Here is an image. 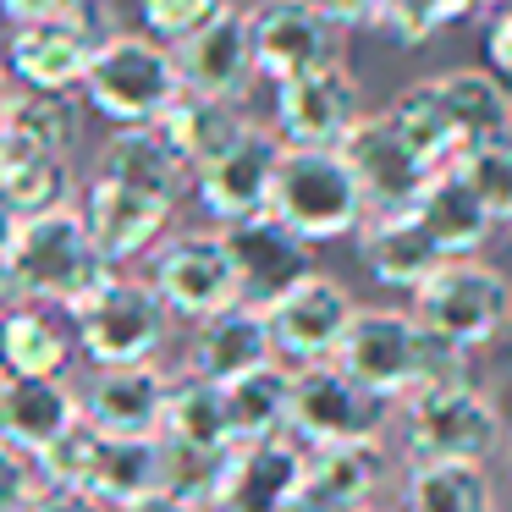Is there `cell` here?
<instances>
[{
	"label": "cell",
	"instance_id": "obj_1",
	"mask_svg": "<svg viewBox=\"0 0 512 512\" xmlns=\"http://www.w3.org/2000/svg\"><path fill=\"white\" fill-rule=\"evenodd\" d=\"M331 364L347 369V375L364 391H375L380 402H402L419 386H430V380L463 375L468 358L452 353V347H441L402 309H358Z\"/></svg>",
	"mask_w": 512,
	"mask_h": 512
},
{
	"label": "cell",
	"instance_id": "obj_2",
	"mask_svg": "<svg viewBox=\"0 0 512 512\" xmlns=\"http://www.w3.org/2000/svg\"><path fill=\"white\" fill-rule=\"evenodd\" d=\"M6 265H12V276H17L28 303H45V309H61V314L89 303L116 276V265L94 248L78 204H61V210L17 221Z\"/></svg>",
	"mask_w": 512,
	"mask_h": 512
},
{
	"label": "cell",
	"instance_id": "obj_3",
	"mask_svg": "<svg viewBox=\"0 0 512 512\" xmlns=\"http://www.w3.org/2000/svg\"><path fill=\"white\" fill-rule=\"evenodd\" d=\"M507 441V419L463 375H446L402 397V452L408 463H485Z\"/></svg>",
	"mask_w": 512,
	"mask_h": 512
},
{
	"label": "cell",
	"instance_id": "obj_4",
	"mask_svg": "<svg viewBox=\"0 0 512 512\" xmlns=\"http://www.w3.org/2000/svg\"><path fill=\"white\" fill-rule=\"evenodd\" d=\"M177 94L182 78L177 61H171V45L133 34V28H116L94 56L89 78H83V105L111 127H155Z\"/></svg>",
	"mask_w": 512,
	"mask_h": 512
},
{
	"label": "cell",
	"instance_id": "obj_5",
	"mask_svg": "<svg viewBox=\"0 0 512 512\" xmlns=\"http://www.w3.org/2000/svg\"><path fill=\"white\" fill-rule=\"evenodd\" d=\"M413 320L452 353H479L512 325V281L485 259H446L419 292H413Z\"/></svg>",
	"mask_w": 512,
	"mask_h": 512
},
{
	"label": "cell",
	"instance_id": "obj_6",
	"mask_svg": "<svg viewBox=\"0 0 512 512\" xmlns=\"http://www.w3.org/2000/svg\"><path fill=\"white\" fill-rule=\"evenodd\" d=\"M270 215L314 248V243H336V237H358L369 210L342 149H281Z\"/></svg>",
	"mask_w": 512,
	"mask_h": 512
},
{
	"label": "cell",
	"instance_id": "obj_7",
	"mask_svg": "<svg viewBox=\"0 0 512 512\" xmlns=\"http://www.w3.org/2000/svg\"><path fill=\"white\" fill-rule=\"evenodd\" d=\"M171 309L155 298L144 276H127L116 270L89 303L72 309V342L89 358V369L105 364H160L171 342Z\"/></svg>",
	"mask_w": 512,
	"mask_h": 512
},
{
	"label": "cell",
	"instance_id": "obj_8",
	"mask_svg": "<svg viewBox=\"0 0 512 512\" xmlns=\"http://www.w3.org/2000/svg\"><path fill=\"white\" fill-rule=\"evenodd\" d=\"M111 34L116 28L100 0H83L72 12L39 17V23H17L6 34V72H12V83H23L34 94H72L83 89L94 56Z\"/></svg>",
	"mask_w": 512,
	"mask_h": 512
},
{
	"label": "cell",
	"instance_id": "obj_9",
	"mask_svg": "<svg viewBox=\"0 0 512 512\" xmlns=\"http://www.w3.org/2000/svg\"><path fill=\"white\" fill-rule=\"evenodd\" d=\"M144 281L155 287V298L171 309V320H210V314L243 303V287H237V265L232 248H226L221 226L215 232H171L155 243L149 254Z\"/></svg>",
	"mask_w": 512,
	"mask_h": 512
},
{
	"label": "cell",
	"instance_id": "obj_10",
	"mask_svg": "<svg viewBox=\"0 0 512 512\" xmlns=\"http://www.w3.org/2000/svg\"><path fill=\"white\" fill-rule=\"evenodd\" d=\"M386 413H391V402L364 391L347 369H336V364L292 369L287 435L303 452H320V446H375L380 430H386Z\"/></svg>",
	"mask_w": 512,
	"mask_h": 512
},
{
	"label": "cell",
	"instance_id": "obj_11",
	"mask_svg": "<svg viewBox=\"0 0 512 512\" xmlns=\"http://www.w3.org/2000/svg\"><path fill=\"white\" fill-rule=\"evenodd\" d=\"M353 314H358L353 292H347L336 276L309 270L298 287H287L276 303H265L276 364H287V369L331 364L336 347H342V336H347V325H353Z\"/></svg>",
	"mask_w": 512,
	"mask_h": 512
},
{
	"label": "cell",
	"instance_id": "obj_12",
	"mask_svg": "<svg viewBox=\"0 0 512 512\" xmlns=\"http://www.w3.org/2000/svg\"><path fill=\"white\" fill-rule=\"evenodd\" d=\"M358 122H364V89H358V78L342 61L320 72H303L292 83H276L270 133L287 149H342V138Z\"/></svg>",
	"mask_w": 512,
	"mask_h": 512
},
{
	"label": "cell",
	"instance_id": "obj_13",
	"mask_svg": "<svg viewBox=\"0 0 512 512\" xmlns=\"http://www.w3.org/2000/svg\"><path fill=\"white\" fill-rule=\"evenodd\" d=\"M248 45L254 67L270 83H292L342 61V28H331L309 0H254L248 6Z\"/></svg>",
	"mask_w": 512,
	"mask_h": 512
},
{
	"label": "cell",
	"instance_id": "obj_14",
	"mask_svg": "<svg viewBox=\"0 0 512 512\" xmlns=\"http://www.w3.org/2000/svg\"><path fill=\"white\" fill-rule=\"evenodd\" d=\"M281 149H287V144H281L265 122H248L226 155H215L210 166L193 171V193H199L204 215H210L221 232L270 210V188H276Z\"/></svg>",
	"mask_w": 512,
	"mask_h": 512
},
{
	"label": "cell",
	"instance_id": "obj_15",
	"mask_svg": "<svg viewBox=\"0 0 512 512\" xmlns=\"http://www.w3.org/2000/svg\"><path fill=\"white\" fill-rule=\"evenodd\" d=\"M171 61H177L182 94L221 100V105H243L248 89H254V78H259L254 45H248V12L226 0L204 28H193L188 39L171 45Z\"/></svg>",
	"mask_w": 512,
	"mask_h": 512
},
{
	"label": "cell",
	"instance_id": "obj_16",
	"mask_svg": "<svg viewBox=\"0 0 512 512\" xmlns=\"http://www.w3.org/2000/svg\"><path fill=\"white\" fill-rule=\"evenodd\" d=\"M78 210H83V226H89L94 248L122 270V265H133V259L155 254V243L166 237L177 204L155 199V193H138V188H127V182H111V177H89Z\"/></svg>",
	"mask_w": 512,
	"mask_h": 512
},
{
	"label": "cell",
	"instance_id": "obj_17",
	"mask_svg": "<svg viewBox=\"0 0 512 512\" xmlns=\"http://www.w3.org/2000/svg\"><path fill=\"white\" fill-rule=\"evenodd\" d=\"M171 375L160 364H105L78 380V413L100 435H160Z\"/></svg>",
	"mask_w": 512,
	"mask_h": 512
},
{
	"label": "cell",
	"instance_id": "obj_18",
	"mask_svg": "<svg viewBox=\"0 0 512 512\" xmlns=\"http://www.w3.org/2000/svg\"><path fill=\"white\" fill-rule=\"evenodd\" d=\"M342 160H347V171H353L358 193H364V210L369 215L413 210L419 193H424V182H430V171H424L419 160H413V149L391 133L386 116H364V122L342 138ZM369 215H364V221H369Z\"/></svg>",
	"mask_w": 512,
	"mask_h": 512
},
{
	"label": "cell",
	"instance_id": "obj_19",
	"mask_svg": "<svg viewBox=\"0 0 512 512\" xmlns=\"http://www.w3.org/2000/svg\"><path fill=\"white\" fill-rule=\"evenodd\" d=\"M303 468H309V452L292 435L232 446L204 512H287V501L303 490Z\"/></svg>",
	"mask_w": 512,
	"mask_h": 512
},
{
	"label": "cell",
	"instance_id": "obj_20",
	"mask_svg": "<svg viewBox=\"0 0 512 512\" xmlns=\"http://www.w3.org/2000/svg\"><path fill=\"white\" fill-rule=\"evenodd\" d=\"M226 248H232V265H237V287H243V303L265 309L276 303L287 287H298L303 276L314 270V248L303 243L298 232L276 221V215H254V221H237L226 226Z\"/></svg>",
	"mask_w": 512,
	"mask_h": 512
},
{
	"label": "cell",
	"instance_id": "obj_21",
	"mask_svg": "<svg viewBox=\"0 0 512 512\" xmlns=\"http://www.w3.org/2000/svg\"><path fill=\"white\" fill-rule=\"evenodd\" d=\"M265 364H276V347H270L265 309H254V303H232V309H221V314L193 325L188 375L232 386V380L254 375V369H265Z\"/></svg>",
	"mask_w": 512,
	"mask_h": 512
},
{
	"label": "cell",
	"instance_id": "obj_22",
	"mask_svg": "<svg viewBox=\"0 0 512 512\" xmlns=\"http://www.w3.org/2000/svg\"><path fill=\"white\" fill-rule=\"evenodd\" d=\"M78 386L67 375L56 380H28V375H0V441L34 463L50 441L78 424Z\"/></svg>",
	"mask_w": 512,
	"mask_h": 512
},
{
	"label": "cell",
	"instance_id": "obj_23",
	"mask_svg": "<svg viewBox=\"0 0 512 512\" xmlns=\"http://www.w3.org/2000/svg\"><path fill=\"white\" fill-rule=\"evenodd\" d=\"M78 193V171H72V155L61 149H45L23 133H0V204L28 221V215H45V210H61L72 204Z\"/></svg>",
	"mask_w": 512,
	"mask_h": 512
},
{
	"label": "cell",
	"instance_id": "obj_24",
	"mask_svg": "<svg viewBox=\"0 0 512 512\" xmlns=\"http://www.w3.org/2000/svg\"><path fill=\"white\" fill-rule=\"evenodd\" d=\"M358 259H364V270L380 287H397V292H419L424 281L446 265V254L435 248V237L419 226L413 210L369 215V221L358 226Z\"/></svg>",
	"mask_w": 512,
	"mask_h": 512
},
{
	"label": "cell",
	"instance_id": "obj_25",
	"mask_svg": "<svg viewBox=\"0 0 512 512\" xmlns=\"http://www.w3.org/2000/svg\"><path fill=\"white\" fill-rule=\"evenodd\" d=\"M89 490L105 512H127L166 490V446L160 435H100L89 468Z\"/></svg>",
	"mask_w": 512,
	"mask_h": 512
},
{
	"label": "cell",
	"instance_id": "obj_26",
	"mask_svg": "<svg viewBox=\"0 0 512 512\" xmlns=\"http://www.w3.org/2000/svg\"><path fill=\"white\" fill-rule=\"evenodd\" d=\"M413 215H419V226L435 237V248H441L446 259H474L479 248H485L490 226H496V221H490V210L479 204V193L463 182V171H457V166L430 171V182H424Z\"/></svg>",
	"mask_w": 512,
	"mask_h": 512
},
{
	"label": "cell",
	"instance_id": "obj_27",
	"mask_svg": "<svg viewBox=\"0 0 512 512\" xmlns=\"http://www.w3.org/2000/svg\"><path fill=\"white\" fill-rule=\"evenodd\" d=\"M94 177H111V182H127L138 193H155L166 204H182V193L193 188L188 166L171 155V144L155 133V127H116L100 149V166Z\"/></svg>",
	"mask_w": 512,
	"mask_h": 512
},
{
	"label": "cell",
	"instance_id": "obj_28",
	"mask_svg": "<svg viewBox=\"0 0 512 512\" xmlns=\"http://www.w3.org/2000/svg\"><path fill=\"white\" fill-rule=\"evenodd\" d=\"M72 353V325L61 320V309L45 303H23L0 320V375H28V380H56L67 375Z\"/></svg>",
	"mask_w": 512,
	"mask_h": 512
},
{
	"label": "cell",
	"instance_id": "obj_29",
	"mask_svg": "<svg viewBox=\"0 0 512 512\" xmlns=\"http://www.w3.org/2000/svg\"><path fill=\"white\" fill-rule=\"evenodd\" d=\"M441 89V105L452 116L457 133V155L479 144H496V138H512V89L485 67H457L435 78Z\"/></svg>",
	"mask_w": 512,
	"mask_h": 512
},
{
	"label": "cell",
	"instance_id": "obj_30",
	"mask_svg": "<svg viewBox=\"0 0 512 512\" xmlns=\"http://www.w3.org/2000/svg\"><path fill=\"white\" fill-rule=\"evenodd\" d=\"M248 127L243 105H221V100H199V94H177L171 111L155 122V133L171 144V155L188 166V177L199 166H210L215 155L237 144V133Z\"/></svg>",
	"mask_w": 512,
	"mask_h": 512
},
{
	"label": "cell",
	"instance_id": "obj_31",
	"mask_svg": "<svg viewBox=\"0 0 512 512\" xmlns=\"http://www.w3.org/2000/svg\"><path fill=\"white\" fill-rule=\"evenodd\" d=\"M160 441L188 446V452H232V419H226V391L215 380L182 375L166 391V419H160Z\"/></svg>",
	"mask_w": 512,
	"mask_h": 512
},
{
	"label": "cell",
	"instance_id": "obj_32",
	"mask_svg": "<svg viewBox=\"0 0 512 512\" xmlns=\"http://www.w3.org/2000/svg\"><path fill=\"white\" fill-rule=\"evenodd\" d=\"M386 485V452L375 446H320L309 452V468H303V490L325 496L342 512H364L375 507V490Z\"/></svg>",
	"mask_w": 512,
	"mask_h": 512
},
{
	"label": "cell",
	"instance_id": "obj_33",
	"mask_svg": "<svg viewBox=\"0 0 512 512\" xmlns=\"http://www.w3.org/2000/svg\"><path fill=\"white\" fill-rule=\"evenodd\" d=\"M402 512H496V479L485 463H408Z\"/></svg>",
	"mask_w": 512,
	"mask_h": 512
},
{
	"label": "cell",
	"instance_id": "obj_34",
	"mask_svg": "<svg viewBox=\"0 0 512 512\" xmlns=\"http://www.w3.org/2000/svg\"><path fill=\"white\" fill-rule=\"evenodd\" d=\"M221 391H226V419H232L237 446L287 435V419H292V369L287 364H265Z\"/></svg>",
	"mask_w": 512,
	"mask_h": 512
},
{
	"label": "cell",
	"instance_id": "obj_35",
	"mask_svg": "<svg viewBox=\"0 0 512 512\" xmlns=\"http://www.w3.org/2000/svg\"><path fill=\"white\" fill-rule=\"evenodd\" d=\"M380 116H386L391 133L413 149V160H419L424 171H441V166H452V160H457V133H452V116H446V105H441L435 78L408 83V89H402Z\"/></svg>",
	"mask_w": 512,
	"mask_h": 512
},
{
	"label": "cell",
	"instance_id": "obj_36",
	"mask_svg": "<svg viewBox=\"0 0 512 512\" xmlns=\"http://www.w3.org/2000/svg\"><path fill=\"white\" fill-rule=\"evenodd\" d=\"M6 127H12V133H23V138H34V144H45V149H61V155H72V149H78V105H72L67 94L17 89Z\"/></svg>",
	"mask_w": 512,
	"mask_h": 512
},
{
	"label": "cell",
	"instance_id": "obj_37",
	"mask_svg": "<svg viewBox=\"0 0 512 512\" xmlns=\"http://www.w3.org/2000/svg\"><path fill=\"white\" fill-rule=\"evenodd\" d=\"M452 166L463 171V182L479 193V204L490 210V221H507L512 226V138L463 149Z\"/></svg>",
	"mask_w": 512,
	"mask_h": 512
},
{
	"label": "cell",
	"instance_id": "obj_38",
	"mask_svg": "<svg viewBox=\"0 0 512 512\" xmlns=\"http://www.w3.org/2000/svg\"><path fill=\"white\" fill-rule=\"evenodd\" d=\"M474 12V0H380L375 6V28L391 34L397 45H424L435 39L446 23Z\"/></svg>",
	"mask_w": 512,
	"mask_h": 512
},
{
	"label": "cell",
	"instance_id": "obj_39",
	"mask_svg": "<svg viewBox=\"0 0 512 512\" xmlns=\"http://www.w3.org/2000/svg\"><path fill=\"white\" fill-rule=\"evenodd\" d=\"M94 446H100V430H89V424H72L61 441H50L45 452L34 457V479L39 485H56V490H83L89 485V468H94ZM89 496V490H83Z\"/></svg>",
	"mask_w": 512,
	"mask_h": 512
},
{
	"label": "cell",
	"instance_id": "obj_40",
	"mask_svg": "<svg viewBox=\"0 0 512 512\" xmlns=\"http://www.w3.org/2000/svg\"><path fill=\"white\" fill-rule=\"evenodd\" d=\"M226 0H138V17H144V34L160 45H177L193 28H204Z\"/></svg>",
	"mask_w": 512,
	"mask_h": 512
},
{
	"label": "cell",
	"instance_id": "obj_41",
	"mask_svg": "<svg viewBox=\"0 0 512 512\" xmlns=\"http://www.w3.org/2000/svg\"><path fill=\"white\" fill-rule=\"evenodd\" d=\"M34 485H39V479H34V463L0 441V512H17L28 496H34Z\"/></svg>",
	"mask_w": 512,
	"mask_h": 512
},
{
	"label": "cell",
	"instance_id": "obj_42",
	"mask_svg": "<svg viewBox=\"0 0 512 512\" xmlns=\"http://www.w3.org/2000/svg\"><path fill=\"white\" fill-rule=\"evenodd\" d=\"M485 61L501 83H512V0L501 12H490V28H485Z\"/></svg>",
	"mask_w": 512,
	"mask_h": 512
},
{
	"label": "cell",
	"instance_id": "obj_43",
	"mask_svg": "<svg viewBox=\"0 0 512 512\" xmlns=\"http://www.w3.org/2000/svg\"><path fill=\"white\" fill-rule=\"evenodd\" d=\"M17 512H105L94 496H83V490H56V485H34V496L23 501Z\"/></svg>",
	"mask_w": 512,
	"mask_h": 512
},
{
	"label": "cell",
	"instance_id": "obj_44",
	"mask_svg": "<svg viewBox=\"0 0 512 512\" xmlns=\"http://www.w3.org/2000/svg\"><path fill=\"white\" fill-rule=\"evenodd\" d=\"M309 6L331 28H342V34H347V28H375V6H380V0H309Z\"/></svg>",
	"mask_w": 512,
	"mask_h": 512
},
{
	"label": "cell",
	"instance_id": "obj_45",
	"mask_svg": "<svg viewBox=\"0 0 512 512\" xmlns=\"http://www.w3.org/2000/svg\"><path fill=\"white\" fill-rule=\"evenodd\" d=\"M72 6H83V0H0V17L17 28V23H39V17L72 12Z\"/></svg>",
	"mask_w": 512,
	"mask_h": 512
},
{
	"label": "cell",
	"instance_id": "obj_46",
	"mask_svg": "<svg viewBox=\"0 0 512 512\" xmlns=\"http://www.w3.org/2000/svg\"><path fill=\"white\" fill-rule=\"evenodd\" d=\"M23 287H17V276H12V265H6V259H0V320H6V314L12 309H23Z\"/></svg>",
	"mask_w": 512,
	"mask_h": 512
},
{
	"label": "cell",
	"instance_id": "obj_47",
	"mask_svg": "<svg viewBox=\"0 0 512 512\" xmlns=\"http://www.w3.org/2000/svg\"><path fill=\"white\" fill-rule=\"evenodd\" d=\"M127 512H199V507H188V501H177L171 490H155L149 501H138V507H127Z\"/></svg>",
	"mask_w": 512,
	"mask_h": 512
},
{
	"label": "cell",
	"instance_id": "obj_48",
	"mask_svg": "<svg viewBox=\"0 0 512 512\" xmlns=\"http://www.w3.org/2000/svg\"><path fill=\"white\" fill-rule=\"evenodd\" d=\"M287 512H342V507H331V501L314 496V490H298V496L287 501Z\"/></svg>",
	"mask_w": 512,
	"mask_h": 512
},
{
	"label": "cell",
	"instance_id": "obj_49",
	"mask_svg": "<svg viewBox=\"0 0 512 512\" xmlns=\"http://www.w3.org/2000/svg\"><path fill=\"white\" fill-rule=\"evenodd\" d=\"M12 100H17V83H12V72L0 67V133H6V116H12Z\"/></svg>",
	"mask_w": 512,
	"mask_h": 512
},
{
	"label": "cell",
	"instance_id": "obj_50",
	"mask_svg": "<svg viewBox=\"0 0 512 512\" xmlns=\"http://www.w3.org/2000/svg\"><path fill=\"white\" fill-rule=\"evenodd\" d=\"M12 237H17V215L0 204V259H6V248H12Z\"/></svg>",
	"mask_w": 512,
	"mask_h": 512
},
{
	"label": "cell",
	"instance_id": "obj_51",
	"mask_svg": "<svg viewBox=\"0 0 512 512\" xmlns=\"http://www.w3.org/2000/svg\"><path fill=\"white\" fill-rule=\"evenodd\" d=\"M479 6H485V12H501V6H507V0H474V12Z\"/></svg>",
	"mask_w": 512,
	"mask_h": 512
},
{
	"label": "cell",
	"instance_id": "obj_52",
	"mask_svg": "<svg viewBox=\"0 0 512 512\" xmlns=\"http://www.w3.org/2000/svg\"><path fill=\"white\" fill-rule=\"evenodd\" d=\"M507 457H512V441H507Z\"/></svg>",
	"mask_w": 512,
	"mask_h": 512
},
{
	"label": "cell",
	"instance_id": "obj_53",
	"mask_svg": "<svg viewBox=\"0 0 512 512\" xmlns=\"http://www.w3.org/2000/svg\"><path fill=\"white\" fill-rule=\"evenodd\" d=\"M364 512H380V507H364Z\"/></svg>",
	"mask_w": 512,
	"mask_h": 512
}]
</instances>
